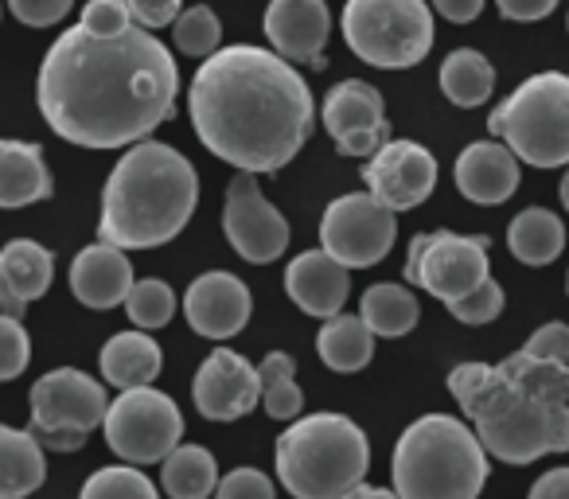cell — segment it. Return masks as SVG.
I'll return each instance as SVG.
<instances>
[{
	"instance_id": "obj_1",
	"label": "cell",
	"mask_w": 569,
	"mask_h": 499,
	"mask_svg": "<svg viewBox=\"0 0 569 499\" xmlns=\"http://www.w3.org/2000/svg\"><path fill=\"white\" fill-rule=\"evenodd\" d=\"M180 94L176 59L149 28L94 36L67 28L48 48L36 82L51 133L79 149H129L172 118Z\"/></svg>"
},
{
	"instance_id": "obj_2",
	"label": "cell",
	"mask_w": 569,
	"mask_h": 499,
	"mask_svg": "<svg viewBox=\"0 0 569 499\" xmlns=\"http://www.w3.org/2000/svg\"><path fill=\"white\" fill-rule=\"evenodd\" d=\"M188 113L207 152L253 176L281 172L317 126L309 82L253 43H230L199 63Z\"/></svg>"
},
{
	"instance_id": "obj_3",
	"label": "cell",
	"mask_w": 569,
	"mask_h": 499,
	"mask_svg": "<svg viewBox=\"0 0 569 499\" xmlns=\"http://www.w3.org/2000/svg\"><path fill=\"white\" fill-rule=\"evenodd\" d=\"M449 390L472 418L488 457L503 465H535L569 452V367L515 351L503 363H460Z\"/></svg>"
},
{
	"instance_id": "obj_4",
	"label": "cell",
	"mask_w": 569,
	"mask_h": 499,
	"mask_svg": "<svg viewBox=\"0 0 569 499\" xmlns=\"http://www.w3.org/2000/svg\"><path fill=\"white\" fill-rule=\"evenodd\" d=\"M199 203V176L180 149L164 141L129 144L102 191L98 238L118 250H157L172 242Z\"/></svg>"
},
{
	"instance_id": "obj_5",
	"label": "cell",
	"mask_w": 569,
	"mask_h": 499,
	"mask_svg": "<svg viewBox=\"0 0 569 499\" xmlns=\"http://www.w3.org/2000/svg\"><path fill=\"white\" fill-rule=\"evenodd\" d=\"M398 499H476L488 483V449L449 413L418 418L395 445Z\"/></svg>"
},
{
	"instance_id": "obj_6",
	"label": "cell",
	"mask_w": 569,
	"mask_h": 499,
	"mask_svg": "<svg viewBox=\"0 0 569 499\" xmlns=\"http://www.w3.org/2000/svg\"><path fill=\"white\" fill-rule=\"evenodd\" d=\"M277 480L293 499H340L371 468L367 433L343 413L297 418L277 437Z\"/></svg>"
},
{
	"instance_id": "obj_7",
	"label": "cell",
	"mask_w": 569,
	"mask_h": 499,
	"mask_svg": "<svg viewBox=\"0 0 569 499\" xmlns=\"http://www.w3.org/2000/svg\"><path fill=\"white\" fill-rule=\"evenodd\" d=\"M488 129L527 164H569V74H530L491 110Z\"/></svg>"
},
{
	"instance_id": "obj_8",
	"label": "cell",
	"mask_w": 569,
	"mask_h": 499,
	"mask_svg": "<svg viewBox=\"0 0 569 499\" xmlns=\"http://www.w3.org/2000/svg\"><path fill=\"white\" fill-rule=\"evenodd\" d=\"M340 24L351 56L379 71L418 67L433 48V12L426 0H348Z\"/></svg>"
},
{
	"instance_id": "obj_9",
	"label": "cell",
	"mask_w": 569,
	"mask_h": 499,
	"mask_svg": "<svg viewBox=\"0 0 569 499\" xmlns=\"http://www.w3.org/2000/svg\"><path fill=\"white\" fill-rule=\"evenodd\" d=\"M110 398L94 375L79 367H56L32 387V437L51 452H79L106 421Z\"/></svg>"
},
{
	"instance_id": "obj_10",
	"label": "cell",
	"mask_w": 569,
	"mask_h": 499,
	"mask_svg": "<svg viewBox=\"0 0 569 499\" xmlns=\"http://www.w3.org/2000/svg\"><path fill=\"white\" fill-rule=\"evenodd\" d=\"M402 273L410 286L426 289L449 309L452 301L476 293L491 278L488 238H465L457 230H426L410 242Z\"/></svg>"
},
{
	"instance_id": "obj_11",
	"label": "cell",
	"mask_w": 569,
	"mask_h": 499,
	"mask_svg": "<svg viewBox=\"0 0 569 499\" xmlns=\"http://www.w3.org/2000/svg\"><path fill=\"white\" fill-rule=\"evenodd\" d=\"M106 441L126 465H157L180 445L183 413L168 395L152 387L121 390L118 402L106 410Z\"/></svg>"
},
{
	"instance_id": "obj_12",
	"label": "cell",
	"mask_w": 569,
	"mask_h": 499,
	"mask_svg": "<svg viewBox=\"0 0 569 499\" xmlns=\"http://www.w3.org/2000/svg\"><path fill=\"white\" fill-rule=\"evenodd\" d=\"M395 238V211H387L371 191H351V196L332 199L320 219V250H328L348 270L379 266L390 255Z\"/></svg>"
},
{
	"instance_id": "obj_13",
	"label": "cell",
	"mask_w": 569,
	"mask_h": 499,
	"mask_svg": "<svg viewBox=\"0 0 569 499\" xmlns=\"http://www.w3.org/2000/svg\"><path fill=\"white\" fill-rule=\"evenodd\" d=\"M222 234L230 250L250 266H269L289 250V222L261 196L258 176L238 172L227 183V207H222Z\"/></svg>"
},
{
	"instance_id": "obj_14",
	"label": "cell",
	"mask_w": 569,
	"mask_h": 499,
	"mask_svg": "<svg viewBox=\"0 0 569 499\" xmlns=\"http://www.w3.org/2000/svg\"><path fill=\"white\" fill-rule=\"evenodd\" d=\"M320 121L332 133L340 157H375L390 141L382 94L363 79H343L325 94Z\"/></svg>"
},
{
	"instance_id": "obj_15",
	"label": "cell",
	"mask_w": 569,
	"mask_h": 499,
	"mask_svg": "<svg viewBox=\"0 0 569 499\" xmlns=\"http://www.w3.org/2000/svg\"><path fill=\"white\" fill-rule=\"evenodd\" d=\"M363 183L387 211H413L437 188V160L418 141H387L363 164Z\"/></svg>"
},
{
	"instance_id": "obj_16",
	"label": "cell",
	"mask_w": 569,
	"mask_h": 499,
	"mask_svg": "<svg viewBox=\"0 0 569 499\" xmlns=\"http://www.w3.org/2000/svg\"><path fill=\"white\" fill-rule=\"evenodd\" d=\"M191 398L196 410L207 421H238L261 406V379L258 367L246 356L230 348H214L211 356L199 363L196 382H191Z\"/></svg>"
},
{
	"instance_id": "obj_17",
	"label": "cell",
	"mask_w": 569,
	"mask_h": 499,
	"mask_svg": "<svg viewBox=\"0 0 569 499\" xmlns=\"http://www.w3.org/2000/svg\"><path fill=\"white\" fill-rule=\"evenodd\" d=\"M253 312V297L242 278L227 270H211L196 278L183 293V317H188L191 332L203 340H230L246 328Z\"/></svg>"
},
{
	"instance_id": "obj_18",
	"label": "cell",
	"mask_w": 569,
	"mask_h": 499,
	"mask_svg": "<svg viewBox=\"0 0 569 499\" xmlns=\"http://www.w3.org/2000/svg\"><path fill=\"white\" fill-rule=\"evenodd\" d=\"M266 40L289 63H312L325 71V43L332 32V12L325 0H269L266 9Z\"/></svg>"
},
{
	"instance_id": "obj_19",
	"label": "cell",
	"mask_w": 569,
	"mask_h": 499,
	"mask_svg": "<svg viewBox=\"0 0 569 499\" xmlns=\"http://www.w3.org/2000/svg\"><path fill=\"white\" fill-rule=\"evenodd\" d=\"M284 293L305 317L328 320L343 312L351 293V270L336 262L328 250H305L284 270Z\"/></svg>"
},
{
	"instance_id": "obj_20",
	"label": "cell",
	"mask_w": 569,
	"mask_h": 499,
	"mask_svg": "<svg viewBox=\"0 0 569 499\" xmlns=\"http://www.w3.org/2000/svg\"><path fill=\"white\" fill-rule=\"evenodd\" d=\"M457 188L480 207H499L519 191V157L503 141H472L457 157Z\"/></svg>"
},
{
	"instance_id": "obj_21",
	"label": "cell",
	"mask_w": 569,
	"mask_h": 499,
	"mask_svg": "<svg viewBox=\"0 0 569 499\" xmlns=\"http://www.w3.org/2000/svg\"><path fill=\"white\" fill-rule=\"evenodd\" d=\"M129 289H133V266L129 255L110 242H90L87 250H79V258L71 262V293L79 297V305L87 309H118L126 305Z\"/></svg>"
},
{
	"instance_id": "obj_22",
	"label": "cell",
	"mask_w": 569,
	"mask_h": 499,
	"mask_svg": "<svg viewBox=\"0 0 569 499\" xmlns=\"http://www.w3.org/2000/svg\"><path fill=\"white\" fill-rule=\"evenodd\" d=\"M56 281V258L32 238H12L0 250V312L24 317L32 301H40Z\"/></svg>"
},
{
	"instance_id": "obj_23",
	"label": "cell",
	"mask_w": 569,
	"mask_h": 499,
	"mask_svg": "<svg viewBox=\"0 0 569 499\" xmlns=\"http://www.w3.org/2000/svg\"><path fill=\"white\" fill-rule=\"evenodd\" d=\"M56 176L43 160L40 144L0 141V211H20L51 199Z\"/></svg>"
},
{
	"instance_id": "obj_24",
	"label": "cell",
	"mask_w": 569,
	"mask_h": 499,
	"mask_svg": "<svg viewBox=\"0 0 569 499\" xmlns=\"http://www.w3.org/2000/svg\"><path fill=\"white\" fill-rule=\"evenodd\" d=\"M98 367H102V379L110 387L137 390V387H152L160 379L164 356H160V343L149 332H118L110 336V343H102Z\"/></svg>"
},
{
	"instance_id": "obj_25",
	"label": "cell",
	"mask_w": 569,
	"mask_h": 499,
	"mask_svg": "<svg viewBox=\"0 0 569 499\" xmlns=\"http://www.w3.org/2000/svg\"><path fill=\"white\" fill-rule=\"evenodd\" d=\"M48 480L43 445L32 429L0 426V499H28Z\"/></svg>"
},
{
	"instance_id": "obj_26",
	"label": "cell",
	"mask_w": 569,
	"mask_h": 499,
	"mask_svg": "<svg viewBox=\"0 0 569 499\" xmlns=\"http://www.w3.org/2000/svg\"><path fill=\"white\" fill-rule=\"evenodd\" d=\"M507 250L522 266H550L566 250V222L546 207H527L507 227Z\"/></svg>"
},
{
	"instance_id": "obj_27",
	"label": "cell",
	"mask_w": 569,
	"mask_h": 499,
	"mask_svg": "<svg viewBox=\"0 0 569 499\" xmlns=\"http://www.w3.org/2000/svg\"><path fill=\"white\" fill-rule=\"evenodd\" d=\"M317 351L325 359L328 371L336 375H356L371 363L375 356V332L363 325V317H348V312H336L325 320L317 336Z\"/></svg>"
},
{
	"instance_id": "obj_28",
	"label": "cell",
	"mask_w": 569,
	"mask_h": 499,
	"mask_svg": "<svg viewBox=\"0 0 569 499\" xmlns=\"http://www.w3.org/2000/svg\"><path fill=\"white\" fill-rule=\"evenodd\" d=\"M168 499H211L219 488V465L203 445H176L160 472Z\"/></svg>"
},
{
	"instance_id": "obj_29",
	"label": "cell",
	"mask_w": 569,
	"mask_h": 499,
	"mask_svg": "<svg viewBox=\"0 0 569 499\" xmlns=\"http://www.w3.org/2000/svg\"><path fill=\"white\" fill-rule=\"evenodd\" d=\"M496 90V71L491 63L472 48H457L445 56L441 63V94L460 110H476L483 106Z\"/></svg>"
},
{
	"instance_id": "obj_30",
	"label": "cell",
	"mask_w": 569,
	"mask_h": 499,
	"mask_svg": "<svg viewBox=\"0 0 569 499\" xmlns=\"http://www.w3.org/2000/svg\"><path fill=\"white\" fill-rule=\"evenodd\" d=\"M359 317L382 340H398V336H410L418 328V301L406 286H371L359 301Z\"/></svg>"
},
{
	"instance_id": "obj_31",
	"label": "cell",
	"mask_w": 569,
	"mask_h": 499,
	"mask_svg": "<svg viewBox=\"0 0 569 499\" xmlns=\"http://www.w3.org/2000/svg\"><path fill=\"white\" fill-rule=\"evenodd\" d=\"M261 379V406L269 418L277 421H297L305 410V395L297 387V359L289 351H269L258 363Z\"/></svg>"
},
{
	"instance_id": "obj_32",
	"label": "cell",
	"mask_w": 569,
	"mask_h": 499,
	"mask_svg": "<svg viewBox=\"0 0 569 499\" xmlns=\"http://www.w3.org/2000/svg\"><path fill=\"white\" fill-rule=\"evenodd\" d=\"M126 312L141 332H152V328H164L168 320L176 317V293L168 281L160 278H144V281H133L126 297Z\"/></svg>"
},
{
	"instance_id": "obj_33",
	"label": "cell",
	"mask_w": 569,
	"mask_h": 499,
	"mask_svg": "<svg viewBox=\"0 0 569 499\" xmlns=\"http://www.w3.org/2000/svg\"><path fill=\"white\" fill-rule=\"evenodd\" d=\"M79 499H160V491L141 468L113 465V468H98V472L82 483Z\"/></svg>"
},
{
	"instance_id": "obj_34",
	"label": "cell",
	"mask_w": 569,
	"mask_h": 499,
	"mask_svg": "<svg viewBox=\"0 0 569 499\" xmlns=\"http://www.w3.org/2000/svg\"><path fill=\"white\" fill-rule=\"evenodd\" d=\"M172 36H176V48L191 59H207L219 51V40H222V24L207 4H191L176 17L172 24Z\"/></svg>"
},
{
	"instance_id": "obj_35",
	"label": "cell",
	"mask_w": 569,
	"mask_h": 499,
	"mask_svg": "<svg viewBox=\"0 0 569 499\" xmlns=\"http://www.w3.org/2000/svg\"><path fill=\"white\" fill-rule=\"evenodd\" d=\"M28 359H32V340H28L24 325L9 312H0V382L20 379Z\"/></svg>"
},
{
	"instance_id": "obj_36",
	"label": "cell",
	"mask_w": 569,
	"mask_h": 499,
	"mask_svg": "<svg viewBox=\"0 0 569 499\" xmlns=\"http://www.w3.org/2000/svg\"><path fill=\"white\" fill-rule=\"evenodd\" d=\"M503 305H507V297H503V286L499 281H483L476 293H468V297H460V301H452L449 305V312L460 320V325H491V320L503 312Z\"/></svg>"
},
{
	"instance_id": "obj_37",
	"label": "cell",
	"mask_w": 569,
	"mask_h": 499,
	"mask_svg": "<svg viewBox=\"0 0 569 499\" xmlns=\"http://www.w3.org/2000/svg\"><path fill=\"white\" fill-rule=\"evenodd\" d=\"M79 24L87 28V32L113 40V36H121V32H129V28H133V17H129L126 0H90L87 9H82Z\"/></svg>"
},
{
	"instance_id": "obj_38",
	"label": "cell",
	"mask_w": 569,
	"mask_h": 499,
	"mask_svg": "<svg viewBox=\"0 0 569 499\" xmlns=\"http://www.w3.org/2000/svg\"><path fill=\"white\" fill-rule=\"evenodd\" d=\"M214 499H277L273 480L258 468H234L219 480Z\"/></svg>"
},
{
	"instance_id": "obj_39",
	"label": "cell",
	"mask_w": 569,
	"mask_h": 499,
	"mask_svg": "<svg viewBox=\"0 0 569 499\" xmlns=\"http://www.w3.org/2000/svg\"><path fill=\"white\" fill-rule=\"evenodd\" d=\"M74 9V0H9V12L28 28H56Z\"/></svg>"
},
{
	"instance_id": "obj_40",
	"label": "cell",
	"mask_w": 569,
	"mask_h": 499,
	"mask_svg": "<svg viewBox=\"0 0 569 499\" xmlns=\"http://www.w3.org/2000/svg\"><path fill=\"white\" fill-rule=\"evenodd\" d=\"M522 351H530L535 359H550V363L569 367V325L550 320V325H542L527 343H522Z\"/></svg>"
},
{
	"instance_id": "obj_41",
	"label": "cell",
	"mask_w": 569,
	"mask_h": 499,
	"mask_svg": "<svg viewBox=\"0 0 569 499\" xmlns=\"http://www.w3.org/2000/svg\"><path fill=\"white\" fill-rule=\"evenodd\" d=\"M126 9L137 28L160 32V28L176 24V17L183 12V0H126Z\"/></svg>"
},
{
	"instance_id": "obj_42",
	"label": "cell",
	"mask_w": 569,
	"mask_h": 499,
	"mask_svg": "<svg viewBox=\"0 0 569 499\" xmlns=\"http://www.w3.org/2000/svg\"><path fill=\"white\" fill-rule=\"evenodd\" d=\"M496 9L503 20H515V24H535V20H546L558 0H496Z\"/></svg>"
},
{
	"instance_id": "obj_43",
	"label": "cell",
	"mask_w": 569,
	"mask_h": 499,
	"mask_svg": "<svg viewBox=\"0 0 569 499\" xmlns=\"http://www.w3.org/2000/svg\"><path fill=\"white\" fill-rule=\"evenodd\" d=\"M527 499H569V468H550V472H542Z\"/></svg>"
},
{
	"instance_id": "obj_44",
	"label": "cell",
	"mask_w": 569,
	"mask_h": 499,
	"mask_svg": "<svg viewBox=\"0 0 569 499\" xmlns=\"http://www.w3.org/2000/svg\"><path fill=\"white\" fill-rule=\"evenodd\" d=\"M433 9L441 12L449 24H472L483 12V0H433Z\"/></svg>"
},
{
	"instance_id": "obj_45",
	"label": "cell",
	"mask_w": 569,
	"mask_h": 499,
	"mask_svg": "<svg viewBox=\"0 0 569 499\" xmlns=\"http://www.w3.org/2000/svg\"><path fill=\"white\" fill-rule=\"evenodd\" d=\"M340 499H398V491H390V488H371V483H356V488L343 491Z\"/></svg>"
},
{
	"instance_id": "obj_46",
	"label": "cell",
	"mask_w": 569,
	"mask_h": 499,
	"mask_svg": "<svg viewBox=\"0 0 569 499\" xmlns=\"http://www.w3.org/2000/svg\"><path fill=\"white\" fill-rule=\"evenodd\" d=\"M558 196H561V207L569 211V168H566V176H561V183H558Z\"/></svg>"
},
{
	"instance_id": "obj_47",
	"label": "cell",
	"mask_w": 569,
	"mask_h": 499,
	"mask_svg": "<svg viewBox=\"0 0 569 499\" xmlns=\"http://www.w3.org/2000/svg\"><path fill=\"white\" fill-rule=\"evenodd\" d=\"M566 293H569V278H566Z\"/></svg>"
},
{
	"instance_id": "obj_48",
	"label": "cell",
	"mask_w": 569,
	"mask_h": 499,
	"mask_svg": "<svg viewBox=\"0 0 569 499\" xmlns=\"http://www.w3.org/2000/svg\"><path fill=\"white\" fill-rule=\"evenodd\" d=\"M0 12H4V9H0Z\"/></svg>"
}]
</instances>
